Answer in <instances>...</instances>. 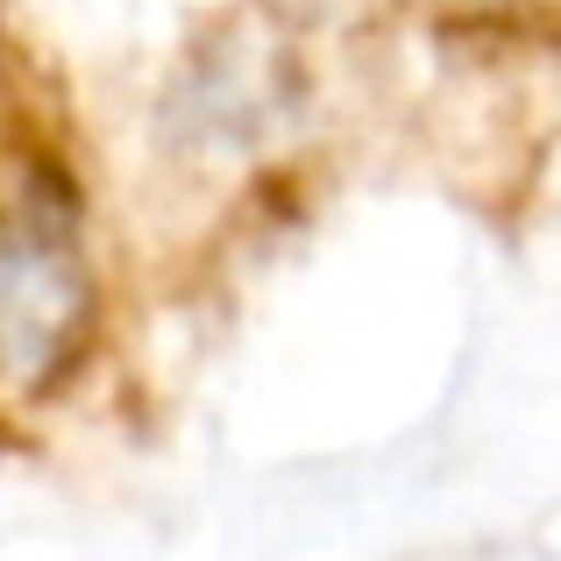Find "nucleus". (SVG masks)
I'll return each instance as SVG.
<instances>
[{
  "label": "nucleus",
  "instance_id": "obj_1",
  "mask_svg": "<svg viewBox=\"0 0 561 561\" xmlns=\"http://www.w3.org/2000/svg\"><path fill=\"white\" fill-rule=\"evenodd\" d=\"M100 271L79 192L36 150L0 157V412L43 405L85 363Z\"/></svg>",
  "mask_w": 561,
  "mask_h": 561
}]
</instances>
